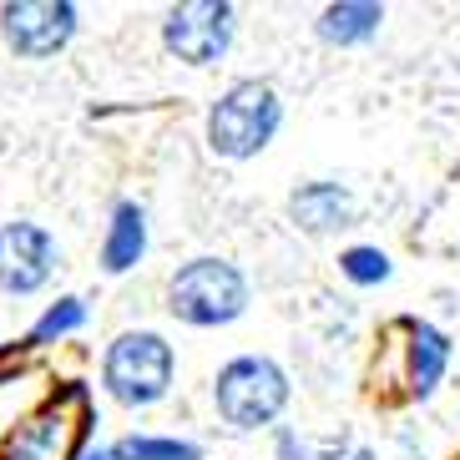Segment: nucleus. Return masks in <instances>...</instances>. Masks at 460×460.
I'll return each mask as SVG.
<instances>
[{"label": "nucleus", "mask_w": 460, "mask_h": 460, "mask_svg": "<svg viewBox=\"0 0 460 460\" xmlns=\"http://www.w3.org/2000/svg\"><path fill=\"white\" fill-rule=\"evenodd\" d=\"M177 379V354L157 329H127L102 354V390L127 410H147L167 400Z\"/></svg>", "instance_id": "4"}, {"label": "nucleus", "mask_w": 460, "mask_h": 460, "mask_svg": "<svg viewBox=\"0 0 460 460\" xmlns=\"http://www.w3.org/2000/svg\"><path fill=\"white\" fill-rule=\"evenodd\" d=\"M339 273H344L354 288H379V284H390L394 263H390V253H385V248L354 243V248H344V253H339Z\"/></svg>", "instance_id": "14"}, {"label": "nucleus", "mask_w": 460, "mask_h": 460, "mask_svg": "<svg viewBox=\"0 0 460 460\" xmlns=\"http://www.w3.org/2000/svg\"><path fill=\"white\" fill-rule=\"evenodd\" d=\"M379 26H385V5L375 0H339V5H324L314 21L324 46H365L379 36Z\"/></svg>", "instance_id": "11"}, {"label": "nucleus", "mask_w": 460, "mask_h": 460, "mask_svg": "<svg viewBox=\"0 0 460 460\" xmlns=\"http://www.w3.org/2000/svg\"><path fill=\"white\" fill-rule=\"evenodd\" d=\"M248 298H253L248 273L233 258H217V253L188 258L167 279V314L188 329H223L233 319H243Z\"/></svg>", "instance_id": "1"}, {"label": "nucleus", "mask_w": 460, "mask_h": 460, "mask_svg": "<svg viewBox=\"0 0 460 460\" xmlns=\"http://www.w3.org/2000/svg\"><path fill=\"white\" fill-rule=\"evenodd\" d=\"M82 460H111V450H107V446H96V450H86Z\"/></svg>", "instance_id": "17"}, {"label": "nucleus", "mask_w": 460, "mask_h": 460, "mask_svg": "<svg viewBox=\"0 0 460 460\" xmlns=\"http://www.w3.org/2000/svg\"><path fill=\"white\" fill-rule=\"evenodd\" d=\"M147 253V208L142 203H117L111 208V223H107V238H102V269L107 273H127L142 263Z\"/></svg>", "instance_id": "10"}, {"label": "nucleus", "mask_w": 460, "mask_h": 460, "mask_svg": "<svg viewBox=\"0 0 460 460\" xmlns=\"http://www.w3.org/2000/svg\"><path fill=\"white\" fill-rule=\"evenodd\" d=\"M111 460H203V446L192 440H163V435H127L111 440Z\"/></svg>", "instance_id": "13"}, {"label": "nucleus", "mask_w": 460, "mask_h": 460, "mask_svg": "<svg viewBox=\"0 0 460 460\" xmlns=\"http://www.w3.org/2000/svg\"><path fill=\"white\" fill-rule=\"evenodd\" d=\"M82 324H86V304H82V298H56L51 309L36 319V329H31V344H56V339L76 334Z\"/></svg>", "instance_id": "15"}, {"label": "nucleus", "mask_w": 460, "mask_h": 460, "mask_svg": "<svg viewBox=\"0 0 460 460\" xmlns=\"http://www.w3.org/2000/svg\"><path fill=\"white\" fill-rule=\"evenodd\" d=\"M284 127V102L273 82H233L228 92L208 107V152L223 163H248L269 147Z\"/></svg>", "instance_id": "2"}, {"label": "nucleus", "mask_w": 460, "mask_h": 460, "mask_svg": "<svg viewBox=\"0 0 460 460\" xmlns=\"http://www.w3.org/2000/svg\"><path fill=\"white\" fill-rule=\"evenodd\" d=\"M405 385L415 400H430L440 390V379H446V365H450V339L446 329L425 324V319H405Z\"/></svg>", "instance_id": "9"}, {"label": "nucleus", "mask_w": 460, "mask_h": 460, "mask_svg": "<svg viewBox=\"0 0 460 460\" xmlns=\"http://www.w3.org/2000/svg\"><path fill=\"white\" fill-rule=\"evenodd\" d=\"M288 217H294V228H304L309 238H324V233H339V228H354V217H359V203H354V192L334 177H314V182H298L288 192Z\"/></svg>", "instance_id": "8"}, {"label": "nucleus", "mask_w": 460, "mask_h": 460, "mask_svg": "<svg viewBox=\"0 0 460 460\" xmlns=\"http://www.w3.org/2000/svg\"><path fill=\"white\" fill-rule=\"evenodd\" d=\"M233 31H238V15L228 0H182L163 15V46L192 71L217 66L233 46Z\"/></svg>", "instance_id": "5"}, {"label": "nucleus", "mask_w": 460, "mask_h": 460, "mask_svg": "<svg viewBox=\"0 0 460 460\" xmlns=\"http://www.w3.org/2000/svg\"><path fill=\"white\" fill-rule=\"evenodd\" d=\"M66 456V425L61 415H41L21 425L11 435V446H5V460H61Z\"/></svg>", "instance_id": "12"}, {"label": "nucleus", "mask_w": 460, "mask_h": 460, "mask_svg": "<svg viewBox=\"0 0 460 460\" xmlns=\"http://www.w3.org/2000/svg\"><path fill=\"white\" fill-rule=\"evenodd\" d=\"M56 263H61V248L41 223H31V217L0 223V294L26 298L36 288H46Z\"/></svg>", "instance_id": "7"}, {"label": "nucleus", "mask_w": 460, "mask_h": 460, "mask_svg": "<svg viewBox=\"0 0 460 460\" xmlns=\"http://www.w3.org/2000/svg\"><path fill=\"white\" fill-rule=\"evenodd\" d=\"M0 36L21 61H46L71 46L76 5L71 0H11V5H0Z\"/></svg>", "instance_id": "6"}, {"label": "nucleus", "mask_w": 460, "mask_h": 460, "mask_svg": "<svg viewBox=\"0 0 460 460\" xmlns=\"http://www.w3.org/2000/svg\"><path fill=\"white\" fill-rule=\"evenodd\" d=\"M288 394H294L288 369L279 359H269V354H238L213 379V405L223 415V425L243 435L269 430L273 420L288 410Z\"/></svg>", "instance_id": "3"}, {"label": "nucleus", "mask_w": 460, "mask_h": 460, "mask_svg": "<svg viewBox=\"0 0 460 460\" xmlns=\"http://www.w3.org/2000/svg\"><path fill=\"white\" fill-rule=\"evenodd\" d=\"M279 460H379L369 446H329V450H319V446H309V440H298L294 430H284L279 435Z\"/></svg>", "instance_id": "16"}]
</instances>
